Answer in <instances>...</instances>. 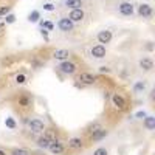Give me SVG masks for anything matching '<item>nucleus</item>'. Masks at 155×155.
Instances as JSON below:
<instances>
[{
	"instance_id": "nucleus-1",
	"label": "nucleus",
	"mask_w": 155,
	"mask_h": 155,
	"mask_svg": "<svg viewBox=\"0 0 155 155\" xmlns=\"http://www.w3.org/2000/svg\"><path fill=\"white\" fill-rule=\"evenodd\" d=\"M14 104H16V107H17L19 110L28 112V110H31V109H33L34 99H33V96H31L30 93L23 92V93L17 95V98H16V101H14Z\"/></svg>"
},
{
	"instance_id": "nucleus-2",
	"label": "nucleus",
	"mask_w": 155,
	"mask_h": 155,
	"mask_svg": "<svg viewBox=\"0 0 155 155\" xmlns=\"http://www.w3.org/2000/svg\"><path fill=\"white\" fill-rule=\"evenodd\" d=\"M110 106H112L115 110L123 112V110L127 109V101H126V98H124L121 93H113L112 98H110Z\"/></svg>"
},
{
	"instance_id": "nucleus-3",
	"label": "nucleus",
	"mask_w": 155,
	"mask_h": 155,
	"mask_svg": "<svg viewBox=\"0 0 155 155\" xmlns=\"http://www.w3.org/2000/svg\"><path fill=\"white\" fill-rule=\"evenodd\" d=\"M42 134H44V135L37 140V146L41 147V149H47L51 141L56 140V132H54V130H47V129H45Z\"/></svg>"
},
{
	"instance_id": "nucleus-4",
	"label": "nucleus",
	"mask_w": 155,
	"mask_h": 155,
	"mask_svg": "<svg viewBox=\"0 0 155 155\" xmlns=\"http://www.w3.org/2000/svg\"><path fill=\"white\" fill-rule=\"evenodd\" d=\"M58 68H59V71L64 73V74H74L76 70H78L76 64H74L73 61H68V59L62 61V62H61V65H59Z\"/></svg>"
},
{
	"instance_id": "nucleus-5",
	"label": "nucleus",
	"mask_w": 155,
	"mask_h": 155,
	"mask_svg": "<svg viewBox=\"0 0 155 155\" xmlns=\"http://www.w3.org/2000/svg\"><path fill=\"white\" fill-rule=\"evenodd\" d=\"M28 129H30V132L33 134H42L45 130V123L42 120H39V118H33L28 121Z\"/></svg>"
},
{
	"instance_id": "nucleus-6",
	"label": "nucleus",
	"mask_w": 155,
	"mask_h": 155,
	"mask_svg": "<svg viewBox=\"0 0 155 155\" xmlns=\"http://www.w3.org/2000/svg\"><path fill=\"white\" fill-rule=\"evenodd\" d=\"M78 82H79L81 85H93L96 82V76L93 73L82 71L79 76H78Z\"/></svg>"
},
{
	"instance_id": "nucleus-7",
	"label": "nucleus",
	"mask_w": 155,
	"mask_h": 155,
	"mask_svg": "<svg viewBox=\"0 0 155 155\" xmlns=\"http://www.w3.org/2000/svg\"><path fill=\"white\" fill-rule=\"evenodd\" d=\"M106 54H107V48L102 45V44L95 45V47L90 48V56H92L93 59H104Z\"/></svg>"
},
{
	"instance_id": "nucleus-8",
	"label": "nucleus",
	"mask_w": 155,
	"mask_h": 155,
	"mask_svg": "<svg viewBox=\"0 0 155 155\" xmlns=\"http://www.w3.org/2000/svg\"><path fill=\"white\" fill-rule=\"evenodd\" d=\"M47 149H48L51 153H53V155H61V153L65 152V146H64L58 138L51 141V143L48 144V147H47Z\"/></svg>"
},
{
	"instance_id": "nucleus-9",
	"label": "nucleus",
	"mask_w": 155,
	"mask_h": 155,
	"mask_svg": "<svg viewBox=\"0 0 155 155\" xmlns=\"http://www.w3.org/2000/svg\"><path fill=\"white\" fill-rule=\"evenodd\" d=\"M58 27H59V30H61L62 33H70V31H73L74 25H73V22H71L68 17H62V19H59V22H58Z\"/></svg>"
},
{
	"instance_id": "nucleus-10",
	"label": "nucleus",
	"mask_w": 155,
	"mask_h": 155,
	"mask_svg": "<svg viewBox=\"0 0 155 155\" xmlns=\"http://www.w3.org/2000/svg\"><path fill=\"white\" fill-rule=\"evenodd\" d=\"M118 11H120L121 16L129 17V16L134 14V5H132L130 2H121V3L118 5Z\"/></svg>"
},
{
	"instance_id": "nucleus-11",
	"label": "nucleus",
	"mask_w": 155,
	"mask_h": 155,
	"mask_svg": "<svg viewBox=\"0 0 155 155\" xmlns=\"http://www.w3.org/2000/svg\"><path fill=\"white\" fill-rule=\"evenodd\" d=\"M138 14L143 17V19H150L152 14H153V9H152V6L147 5V3H141V5L138 6Z\"/></svg>"
},
{
	"instance_id": "nucleus-12",
	"label": "nucleus",
	"mask_w": 155,
	"mask_h": 155,
	"mask_svg": "<svg viewBox=\"0 0 155 155\" xmlns=\"http://www.w3.org/2000/svg\"><path fill=\"white\" fill-rule=\"evenodd\" d=\"M84 147V140L79 137H73L68 140V149L70 150H81Z\"/></svg>"
},
{
	"instance_id": "nucleus-13",
	"label": "nucleus",
	"mask_w": 155,
	"mask_h": 155,
	"mask_svg": "<svg viewBox=\"0 0 155 155\" xmlns=\"http://www.w3.org/2000/svg\"><path fill=\"white\" fill-rule=\"evenodd\" d=\"M84 17H85V14H84L82 8H74V9H71V11H70V16H68V19H70L73 23H74V22H82Z\"/></svg>"
},
{
	"instance_id": "nucleus-14",
	"label": "nucleus",
	"mask_w": 155,
	"mask_h": 155,
	"mask_svg": "<svg viewBox=\"0 0 155 155\" xmlns=\"http://www.w3.org/2000/svg\"><path fill=\"white\" fill-rule=\"evenodd\" d=\"M112 37H113V34H112L110 30H102L96 34V39H98L99 44H110Z\"/></svg>"
},
{
	"instance_id": "nucleus-15",
	"label": "nucleus",
	"mask_w": 155,
	"mask_h": 155,
	"mask_svg": "<svg viewBox=\"0 0 155 155\" xmlns=\"http://www.w3.org/2000/svg\"><path fill=\"white\" fill-rule=\"evenodd\" d=\"M51 56H53V59H56V61H65V59H68L70 53H68V50H65V48H58V50H54L53 53H51Z\"/></svg>"
},
{
	"instance_id": "nucleus-16",
	"label": "nucleus",
	"mask_w": 155,
	"mask_h": 155,
	"mask_svg": "<svg viewBox=\"0 0 155 155\" xmlns=\"http://www.w3.org/2000/svg\"><path fill=\"white\" fill-rule=\"evenodd\" d=\"M138 65H140L141 70H144V71H152L153 61H152V58H141L140 62H138Z\"/></svg>"
},
{
	"instance_id": "nucleus-17",
	"label": "nucleus",
	"mask_w": 155,
	"mask_h": 155,
	"mask_svg": "<svg viewBox=\"0 0 155 155\" xmlns=\"http://www.w3.org/2000/svg\"><path fill=\"white\" fill-rule=\"evenodd\" d=\"M107 134H109V130H107V129L101 127L99 130H98L95 135H92V137H90L88 140H90V141H101L102 138H106V137H107Z\"/></svg>"
},
{
	"instance_id": "nucleus-18",
	"label": "nucleus",
	"mask_w": 155,
	"mask_h": 155,
	"mask_svg": "<svg viewBox=\"0 0 155 155\" xmlns=\"http://www.w3.org/2000/svg\"><path fill=\"white\" fill-rule=\"evenodd\" d=\"M102 126L99 124V123H93V124H90L88 127H87V130H85V135L90 138V137H92V135H95L98 130H99V129H101Z\"/></svg>"
},
{
	"instance_id": "nucleus-19",
	"label": "nucleus",
	"mask_w": 155,
	"mask_h": 155,
	"mask_svg": "<svg viewBox=\"0 0 155 155\" xmlns=\"http://www.w3.org/2000/svg\"><path fill=\"white\" fill-rule=\"evenodd\" d=\"M64 5H65L67 8H81L82 6V0H64Z\"/></svg>"
},
{
	"instance_id": "nucleus-20",
	"label": "nucleus",
	"mask_w": 155,
	"mask_h": 155,
	"mask_svg": "<svg viewBox=\"0 0 155 155\" xmlns=\"http://www.w3.org/2000/svg\"><path fill=\"white\" fill-rule=\"evenodd\" d=\"M27 81H28V76L25 74V73H17V74L14 76V82H16L17 85H23V84H27Z\"/></svg>"
},
{
	"instance_id": "nucleus-21",
	"label": "nucleus",
	"mask_w": 155,
	"mask_h": 155,
	"mask_svg": "<svg viewBox=\"0 0 155 155\" xmlns=\"http://www.w3.org/2000/svg\"><path fill=\"white\" fill-rule=\"evenodd\" d=\"M144 127L147 130H153L155 129V118L153 116H144Z\"/></svg>"
},
{
	"instance_id": "nucleus-22",
	"label": "nucleus",
	"mask_w": 155,
	"mask_h": 155,
	"mask_svg": "<svg viewBox=\"0 0 155 155\" xmlns=\"http://www.w3.org/2000/svg\"><path fill=\"white\" fill-rule=\"evenodd\" d=\"M144 90H146V82L144 81H138L134 85V92L135 93H141V92H144Z\"/></svg>"
},
{
	"instance_id": "nucleus-23",
	"label": "nucleus",
	"mask_w": 155,
	"mask_h": 155,
	"mask_svg": "<svg viewBox=\"0 0 155 155\" xmlns=\"http://www.w3.org/2000/svg\"><path fill=\"white\" fill-rule=\"evenodd\" d=\"M8 155H31L27 149H22V147H16V149H12Z\"/></svg>"
},
{
	"instance_id": "nucleus-24",
	"label": "nucleus",
	"mask_w": 155,
	"mask_h": 155,
	"mask_svg": "<svg viewBox=\"0 0 155 155\" xmlns=\"http://www.w3.org/2000/svg\"><path fill=\"white\" fill-rule=\"evenodd\" d=\"M93 155H109V150L106 147H98L93 150Z\"/></svg>"
},
{
	"instance_id": "nucleus-25",
	"label": "nucleus",
	"mask_w": 155,
	"mask_h": 155,
	"mask_svg": "<svg viewBox=\"0 0 155 155\" xmlns=\"http://www.w3.org/2000/svg\"><path fill=\"white\" fill-rule=\"evenodd\" d=\"M39 17H41V14H39V11H33L30 14V22H37Z\"/></svg>"
},
{
	"instance_id": "nucleus-26",
	"label": "nucleus",
	"mask_w": 155,
	"mask_h": 155,
	"mask_svg": "<svg viewBox=\"0 0 155 155\" xmlns=\"http://www.w3.org/2000/svg\"><path fill=\"white\" fill-rule=\"evenodd\" d=\"M5 124H6L9 129H16V123H14V120H12V118H6Z\"/></svg>"
},
{
	"instance_id": "nucleus-27",
	"label": "nucleus",
	"mask_w": 155,
	"mask_h": 155,
	"mask_svg": "<svg viewBox=\"0 0 155 155\" xmlns=\"http://www.w3.org/2000/svg\"><path fill=\"white\" fill-rule=\"evenodd\" d=\"M9 6H0V16H5V14H8L9 12Z\"/></svg>"
},
{
	"instance_id": "nucleus-28",
	"label": "nucleus",
	"mask_w": 155,
	"mask_h": 155,
	"mask_svg": "<svg viewBox=\"0 0 155 155\" xmlns=\"http://www.w3.org/2000/svg\"><path fill=\"white\" fill-rule=\"evenodd\" d=\"M6 22H8V23H14V22H16V16H14V14L6 16Z\"/></svg>"
},
{
	"instance_id": "nucleus-29",
	"label": "nucleus",
	"mask_w": 155,
	"mask_h": 155,
	"mask_svg": "<svg viewBox=\"0 0 155 155\" xmlns=\"http://www.w3.org/2000/svg\"><path fill=\"white\" fill-rule=\"evenodd\" d=\"M44 9H45V11H53V9H54V5H51V3H45V5H44Z\"/></svg>"
},
{
	"instance_id": "nucleus-30",
	"label": "nucleus",
	"mask_w": 155,
	"mask_h": 155,
	"mask_svg": "<svg viewBox=\"0 0 155 155\" xmlns=\"http://www.w3.org/2000/svg\"><path fill=\"white\" fill-rule=\"evenodd\" d=\"M42 25H44L47 30H53V23H51V22H44Z\"/></svg>"
},
{
	"instance_id": "nucleus-31",
	"label": "nucleus",
	"mask_w": 155,
	"mask_h": 155,
	"mask_svg": "<svg viewBox=\"0 0 155 155\" xmlns=\"http://www.w3.org/2000/svg\"><path fill=\"white\" fill-rule=\"evenodd\" d=\"M146 116V112H138L137 113V118H144Z\"/></svg>"
},
{
	"instance_id": "nucleus-32",
	"label": "nucleus",
	"mask_w": 155,
	"mask_h": 155,
	"mask_svg": "<svg viewBox=\"0 0 155 155\" xmlns=\"http://www.w3.org/2000/svg\"><path fill=\"white\" fill-rule=\"evenodd\" d=\"M99 71H101V73H109L110 70H109L107 67H101V68H99Z\"/></svg>"
},
{
	"instance_id": "nucleus-33",
	"label": "nucleus",
	"mask_w": 155,
	"mask_h": 155,
	"mask_svg": "<svg viewBox=\"0 0 155 155\" xmlns=\"http://www.w3.org/2000/svg\"><path fill=\"white\" fill-rule=\"evenodd\" d=\"M0 155H8V152H6L3 147H0Z\"/></svg>"
}]
</instances>
